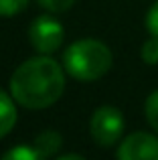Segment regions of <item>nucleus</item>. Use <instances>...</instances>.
Wrapping results in <instances>:
<instances>
[{
  "label": "nucleus",
  "instance_id": "f257e3e1",
  "mask_svg": "<svg viewBox=\"0 0 158 160\" xmlns=\"http://www.w3.org/2000/svg\"><path fill=\"white\" fill-rule=\"evenodd\" d=\"M65 89V75L59 63L49 57L24 61L10 77V93L20 106L45 109L57 102Z\"/></svg>",
  "mask_w": 158,
  "mask_h": 160
},
{
  "label": "nucleus",
  "instance_id": "39448f33",
  "mask_svg": "<svg viewBox=\"0 0 158 160\" xmlns=\"http://www.w3.org/2000/svg\"><path fill=\"white\" fill-rule=\"evenodd\" d=\"M118 160H158V138L146 132L130 134L120 144Z\"/></svg>",
  "mask_w": 158,
  "mask_h": 160
},
{
  "label": "nucleus",
  "instance_id": "0eeeda50",
  "mask_svg": "<svg viewBox=\"0 0 158 160\" xmlns=\"http://www.w3.org/2000/svg\"><path fill=\"white\" fill-rule=\"evenodd\" d=\"M61 144H63V138H61V134L55 132V130H47V132L39 134L37 140H35V148L47 158L59 152Z\"/></svg>",
  "mask_w": 158,
  "mask_h": 160
},
{
  "label": "nucleus",
  "instance_id": "6e6552de",
  "mask_svg": "<svg viewBox=\"0 0 158 160\" xmlns=\"http://www.w3.org/2000/svg\"><path fill=\"white\" fill-rule=\"evenodd\" d=\"M2 160H47V156H43L37 148L16 146V148L8 150V152L2 156Z\"/></svg>",
  "mask_w": 158,
  "mask_h": 160
},
{
  "label": "nucleus",
  "instance_id": "423d86ee",
  "mask_svg": "<svg viewBox=\"0 0 158 160\" xmlns=\"http://www.w3.org/2000/svg\"><path fill=\"white\" fill-rule=\"evenodd\" d=\"M16 124V108L12 99L0 89V138H4Z\"/></svg>",
  "mask_w": 158,
  "mask_h": 160
},
{
  "label": "nucleus",
  "instance_id": "9d476101",
  "mask_svg": "<svg viewBox=\"0 0 158 160\" xmlns=\"http://www.w3.org/2000/svg\"><path fill=\"white\" fill-rule=\"evenodd\" d=\"M142 59L148 63V65H156V63H158V37H152L150 41L144 43Z\"/></svg>",
  "mask_w": 158,
  "mask_h": 160
},
{
  "label": "nucleus",
  "instance_id": "ddd939ff",
  "mask_svg": "<svg viewBox=\"0 0 158 160\" xmlns=\"http://www.w3.org/2000/svg\"><path fill=\"white\" fill-rule=\"evenodd\" d=\"M146 28L152 37H158V2L152 4V8L146 14Z\"/></svg>",
  "mask_w": 158,
  "mask_h": 160
},
{
  "label": "nucleus",
  "instance_id": "f8f14e48",
  "mask_svg": "<svg viewBox=\"0 0 158 160\" xmlns=\"http://www.w3.org/2000/svg\"><path fill=\"white\" fill-rule=\"evenodd\" d=\"M37 2L49 12H65L73 6L75 0H37Z\"/></svg>",
  "mask_w": 158,
  "mask_h": 160
},
{
  "label": "nucleus",
  "instance_id": "9b49d317",
  "mask_svg": "<svg viewBox=\"0 0 158 160\" xmlns=\"http://www.w3.org/2000/svg\"><path fill=\"white\" fill-rule=\"evenodd\" d=\"M28 4V0H0V16H14Z\"/></svg>",
  "mask_w": 158,
  "mask_h": 160
},
{
  "label": "nucleus",
  "instance_id": "f03ea898",
  "mask_svg": "<svg viewBox=\"0 0 158 160\" xmlns=\"http://www.w3.org/2000/svg\"><path fill=\"white\" fill-rule=\"evenodd\" d=\"M65 69L79 81H95L111 67V51L95 39H81L69 45L63 55Z\"/></svg>",
  "mask_w": 158,
  "mask_h": 160
},
{
  "label": "nucleus",
  "instance_id": "1a4fd4ad",
  "mask_svg": "<svg viewBox=\"0 0 158 160\" xmlns=\"http://www.w3.org/2000/svg\"><path fill=\"white\" fill-rule=\"evenodd\" d=\"M146 118L150 122V126L158 132V89L152 91L146 99Z\"/></svg>",
  "mask_w": 158,
  "mask_h": 160
},
{
  "label": "nucleus",
  "instance_id": "4468645a",
  "mask_svg": "<svg viewBox=\"0 0 158 160\" xmlns=\"http://www.w3.org/2000/svg\"><path fill=\"white\" fill-rule=\"evenodd\" d=\"M57 160H85L83 156H79V154H65V156L57 158Z\"/></svg>",
  "mask_w": 158,
  "mask_h": 160
},
{
  "label": "nucleus",
  "instance_id": "20e7f679",
  "mask_svg": "<svg viewBox=\"0 0 158 160\" xmlns=\"http://www.w3.org/2000/svg\"><path fill=\"white\" fill-rule=\"evenodd\" d=\"M28 37L37 51L47 55L59 49V45L63 43V27L53 16H39L32 20Z\"/></svg>",
  "mask_w": 158,
  "mask_h": 160
},
{
  "label": "nucleus",
  "instance_id": "7ed1b4c3",
  "mask_svg": "<svg viewBox=\"0 0 158 160\" xmlns=\"http://www.w3.org/2000/svg\"><path fill=\"white\" fill-rule=\"evenodd\" d=\"M91 136L99 146H111L114 142L120 140L124 132V118L120 113L118 108L103 106L95 109V113L91 116Z\"/></svg>",
  "mask_w": 158,
  "mask_h": 160
}]
</instances>
